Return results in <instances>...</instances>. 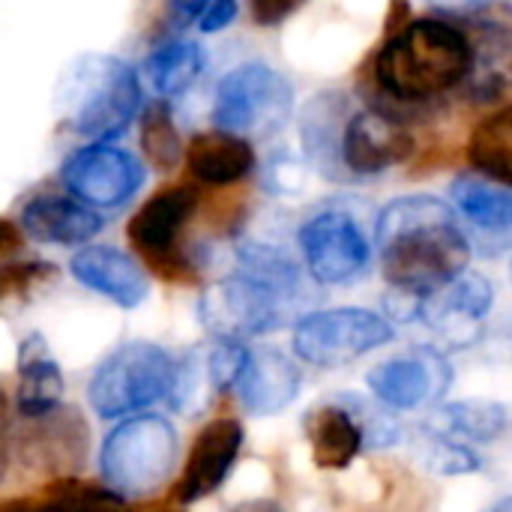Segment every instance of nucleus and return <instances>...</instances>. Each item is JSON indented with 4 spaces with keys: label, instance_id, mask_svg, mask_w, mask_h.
<instances>
[{
    "label": "nucleus",
    "instance_id": "obj_1",
    "mask_svg": "<svg viewBox=\"0 0 512 512\" xmlns=\"http://www.w3.org/2000/svg\"><path fill=\"white\" fill-rule=\"evenodd\" d=\"M381 270L393 291L429 297L471 261V237L453 207L435 195H402L390 201L375 228Z\"/></svg>",
    "mask_w": 512,
    "mask_h": 512
},
{
    "label": "nucleus",
    "instance_id": "obj_2",
    "mask_svg": "<svg viewBox=\"0 0 512 512\" xmlns=\"http://www.w3.org/2000/svg\"><path fill=\"white\" fill-rule=\"evenodd\" d=\"M303 303V270L279 246L246 240L237 270L201 294L198 315L216 339L246 342L288 327Z\"/></svg>",
    "mask_w": 512,
    "mask_h": 512
},
{
    "label": "nucleus",
    "instance_id": "obj_3",
    "mask_svg": "<svg viewBox=\"0 0 512 512\" xmlns=\"http://www.w3.org/2000/svg\"><path fill=\"white\" fill-rule=\"evenodd\" d=\"M477 66V48L450 21L414 18L399 27L375 57L378 84L402 99L423 102L456 90Z\"/></svg>",
    "mask_w": 512,
    "mask_h": 512
},
{
    "label": "nucleus",
    "instance_id": "obj_4",
    "mask_svg": "<svg viewBox=\"0 0 512 512\" xmlns=\"http://www.w3.org/2000/svg\"><path fill=\"white\" fill-rule=\"evenodd\" d=\"M177 465V432L162 417H132L102 444L99 471L105 489L123 501L153 495Z\"/></svg>",
    "mask_w": 512,
    "mask_h": 512
},
{
    "label": "nucleus",
    "instance_id": "obj_5",
    "mask_svg": "<svg viewBox=\"0 0 512 512\" xmlns=\"http://www.w3.org/2000/svg\"><path fill=\"white\" fill-rule=\"evenodd\" d=\"M177 360L153 342H126L111 351L87 384V399L102 420H117L168 402Z\"/></svg>",
    "mask_w": 512,
    "mask_h": 512
},
{
    "label": "nucleus",
    "instance_id": "obj_6",
    "mask_svg": "<svg viewBox=\"0 0 512 512\" xmlns=\"http://www.w3.org/2000/svg\"><path fill=\"white\" fill-rule=\"evenodd\" d=\"M75 81L78 99L69 114V126L93 144H111L120 138L141 111L144 99L135 69L120 57L90 54L81 60Z\"/></svg>",
    "mask_w": 512,
    "mask_h": 512
},
{
    "label": "nucleus",
    "instance_id": "obj_7",
    "mask_svg": "<svg viewBox=\"0 0 512 512\" xmlns=\"http://www.w3.org/2000/svg\"><path fill=\"white\" fill-rule=\"evenodd\" d=\"M294 111L291 81L267 63L234 66L216 87L213 123L240 138H267L279 132Z\"/></svg>",
    "mask_w": 512,
    "mask_h": 512
},
{
    "label": "nucleus",
    "instance_id": "obj_8",
    "mask_svg": "<svg viewBox=\"0 0 512 512\" xmlns=\"http://www.w3.org/2000/svg\"><path fill=\"white\" fill-rule=\"evenodd\" d=\"M393 336V321L378 312L360 306L321 309L297 318L294 354L309 366L339 369L387 345Z\"/></svg>",
    "mask_w": 512,
    "mask_h": 512
},
{
    "label": "nucleus",
    "instance_id": "obj_9",
    "mask_svg": "<svg viewBox=\"0 0 512 512\" xmlns=\"http://www.w3.org/2000/svg\"><path fill=\"white\" fill-rule=\"evenodd\" d=\"M195 210L198 192H192L189 186H165L150 195L126 225V237L132 240V246L165 282H195V267L180 252L183 228L192 222Z\"/></svg>",
    "mask_w": 512,
    "mask_h": 512
},
{
    "label": "nucleus",
    "instance_id": "obj_10",
    "mask_svg": "<svg viewBox=\"0 0 512 512\" xmlns=\"http://www.w3.org/2000/svg\"><path fill=\"white\" fill-rule=\"evenodd\" d=\"M303 264L318 285H354L372 267V243L345 210L312 213L297 234Z\"/></svg>",
    "mask_w": 512,
    "mask_h": 512
},
{
    "label": "nucleus",
    "instance_id": "obj_11",
    "mask_svg": "<svg viewBox=\"0 0 512 512\" xmlns=\"http://www.w3.org/2000/svg\"><path fill=\"white\" fill-rule=\"evenodd\" d=\"M147 168L144 162L114 144H87L66 156L60 168V180L72 198L93 210H117L123 207L141 186Z\"/></svg>",
    "mask_w": 512,
    "mask_h": 512
},
{
    "label": "nucleus",
    "instance_id": "obj_12",
    "mask_svg": "<svg viewBox=\"0 0 512 512\" xmlns=\"http://www.w3.org/2000/svg\"><path fill=\"white\" fill-rule=\"evenodd\" d=\"M453 381V369L441 348H411L405 354H396L384 363H378L366 384L375 393V402H381L390 411H417L429 402L441 399Z\"/></svg>",
    "mask_w": 512,
    "mask_h": 512
},
{
    "label": "nucleus",
    "instance_id": "obj_13",
    "mask_svg": "<svg viewBox=\"0 0 512 512\" xmlns=\"http://www.w3.org/2000/svg\"><path fill=\"white\" fill-rule=\"evenodd\" d=\"M495 306V285L480 273H459L453 282L420 300L417 318L450 348H468L483 336V321Z\"/></svg>",
    "mask_w": 512,
    "mask_h": 512
},
{
    "label": "nucleus",
    "instance_id": "obj_14",
    "mask_svg": "<svg viewBox=\"0 0 512 512\" xmlns=\"http://www.w3.org/2000/svg\"><path fill=\"white\" fill-rule=\"evenodd\" d=\"M243 450V426L237 417L222 414L201 426V432L192 441V450L186 456L183 474L174 483L171 501L177 504H195L210 498L225 486V480L234 471V462Z\"/></svg>",
    "mask_w": 512,
    "mask_h": 512
},
{
    "label": "nucleus",
    "instance_id": "obj_15",
    "mask_svg": "<svg viewBox=\"0 0 512 512\" xmlns=\"http://www.w3.org/2000/svg\"><path fill=\"white\" fill-rule=\"evenodd\" d=\"M90 429L75 408L57 405L42 417H30L18 435L21 465L39 474H69L87 459Z\"/></svg>",
    "mask_w": 512,
    "mask_h": 512
},
{
    "label": "nucleus",
    "instance_id": "obj_16",
    "mask_svg": "<svg viewBox=\"0 0 512 512\" xmlns=\"http://www.w3.org/2000/svg\"><path fill=\"white\" fill-rule=\"evenodd\" d=\"M414 135L396 117L363 108L342 126L339 159L354 177H372L393 165H402L414 153Z\"/></svg>",
    "mask_w": 512,
    "mask_h": 512
},
{
    "label": "nucleus",
    "instance_id": "obj_17",
    "mask_svg": "<svg viewBox=\"0 0 512 512\" xmlns=\"http://www.w3.org/2000/svg\"><path fill=\"white\" fill-rule=\"evenodd\" d=\"M69 270L84 288L120 309H138L150 294V279L141 264L117 246H84L72 255Z\"/></svg>",
    "mask_w": 512,
    "mask_h": 512
},
{
    "label": "nucleus",
    "instance_id": "obj_18",
    "mask_svg": "<svg viewBox=\"0 0 512 512\" xmlns=\"http://www.w3.org/2000/svg\"><path fill=\"white\" fill-rule=\"evenodd\" d=\"M300 387H303V375H300L297 363L276 348L249 351L246 366L234 384L243 408L252 417L282 414L297 399Z\"/></svg>",
    "mask_w": 512,
    "mask_h": 512
},
{
    "label": "nucleus",
    "instance_id": "obj_19",
    "mask_svg": "<svg viewBox=\"0 0 512 512\" xmlns=\"http://www.w3.org/2000/svg\"><path fill=\"white\" fill-rule=\"evenodd\" d=\"M105 219L78 198L42 192L21 207V231L39 243L81 246L102 231Z\"/></svg>",
    "mask_w": 512,
    "mask_h": 512
},
{
    "label": "nucleus",
    "instance_id": "obj_20",
    "mask_svg": "<svg viewBox=\"0 0 512 512\" xmlns=\"http://www.w3.org/2000/svg\"><path fill=\"white\" fill-rule=\"evenodd\" d=\"M303 435L312 450V462L321 471H345L363 444V429L342 399L321 402L303 414Z\"/></svg>",
    "mask_w": 512,
    "mask_h": 512
},
{
    "label": "nucleus",
    "instance_id": "obj_21",
    "mask_svg": "<svg viewBox=\"0 0 512 512\" xmlns=\"http://www.w3.org/2000/svg\"><path fill=\"white\" fill-rule=\"evenodd\" d=\"M63 402V372L42 333H30L18 345L15 405L24 420L42 417Z\"/></svg>",
    "mask_w": 512,
    "mask_h": 512
},
{
    "label": "nucleus",
    "instance_id": "obj_22",
    "mask_svg": "<svg viewBox=\"0 0 512 512\" xmlns=\"http://www.w3.org/2000/svg\"><path fill=\"white\" fill-rule=\"evenodd\" d=\"M186 165L195 180L207 186H231L255 171V147L249 138L225 129L201 132L186 147Z\"/></svg>",
    "mask_w": 512,
    "mask_h": 512
},
{
    "label": "nucleus",
    "instance_id": "obj_23",
    "mask_svg": "<svg viewBox=\"0 0 512 512\" xmlns=\"http://www.w3.org/2000/svg\"><path fill=\"white\" fill-rule=\"evenodd\" d=\"M450 207L474 231L492 234L498 246H507L512 228V195L507 186L492 183L489 177L462 174L450 186Z\"/></svg>",
    "mask_w": 512,
    "mask_h": 512
},
{
    "label": "nucleus",
    "instance_id": "obj_24",
    "mask_svg": "<svg viewBox=\"0 0 512 512\" xmlns=\"http://www.w3.org/2000/svg\"><path fill=\"white\" fill-rule=\"evenodd\" d=\"M0 512H129V504L105 486L57 477L39 492L3 501Z\"/></svg>",
    "mask_w": 512,
    "mask_h": 512
},
{
    "label": "nucleus",
    "instance_id": "obj_25",
    "mask_svg": "<svg viewBox=\"0 0 512 512\" xmlns=\"http://www.w3.org/2000/svg\"><path fill=\"white\" fill-rule=\"evenodd\" d=\"M507 408L501 402L486 399H468V402H450L441 405L432 414V423L426 429L450 438V441H477L492 444L507 432Z\"/></svg>",
    "mask_w": 512,
    "mask_h": 512
},
{
    "label": "nucleus",
    "instance_id": "obj_26",
    "mask_svg": "<svg viewBox=\"0 0 512 512\" xmlns=\"http://www.w3.org/2000/svg\"><path fill=\"white\" fill-rule=\"evenodd\" d=\"M144 69L159 99L183 96L204 72V48L192 39H171L153 48Z\"/></svg>",
    "mask_w": 512,
    "mask_h": 512
},
{
    "label": "nucleus",
    "instance_id": "obj_27",
    "mask_svg": "<svg viewBox=\"0 0 512 512\" xmlns=\"http://www.w3.org/2000/svg\"><path fill=\"white\" fill-rule=\"evenodd\" d=\"M471 165L483 171L489 180L510 186L512 180V111L504 108L489 114L471 135L468 147Z\"/></svg>",
    "mask_w": 512,
    "mask_h": 512
},
{
    "label": "nucleus",
    "instance_id": "obj_28",
    "mask_svg": "<svg viewBox=\"0 0 512 512\" xmlns=\"http://www.w3.org/2000/svg\"><path fill=\"white\" fill-rule=\"evenodd\" d=\"M141 144L156 171H174L183 153L168 99H156L141 114Z\"/></svg>",
    "mask_w": 512,
    "mask_h": 512
},
{
    "label": "nucleus",
    "instance_id": "obj_29",
    "mask_svg": "<svg viewBox=\"0 0 512 512\" xmlns=\"http://www.w3.org/2000/svg\"><path fill=\"white\" fill-rule=\"evenodd\" d=\"M51 261H3L0 264V315L24 309L42 288L57 279Z\"/></svg>",
    "mask_w": 512,
    "mask_h": 512
},
{
    "label": "nucleus",
    "instance_id": "obj_30",
    "mask_svg": "<svg viewBox=\"0 0 512 512\" xmlns=\"http://www.w3.org/2000/svg\"><path fill=\"white\" fill-rule=\"evenodd\" d=\"M423 465L441 477H462V474H474L480 471V459L474 456V450L468 444L450 441L432 429H423V453H420Z\"/></svg>",
    "mask_w": 512,
    "mask_h": 512
},
{
    "label": "nucleus",
    "instance_id": "obj_31",
    "mask_svg": "<svg viewBox=\"0 0 512 512\" xmlns=\"http://www.w3.org/2000/svg\"><path fill=\"white\" fill-rule=\"evenodd\" d=\"M342 402L348 405V411L360 423L366 447H393V444L402 441V429H399L393 411L384 408L381 402H366L357 393H345Z\"/></svg>",
    "mask_w": 512,
    "mask_h": 512
},
{
    "label": "nucleus",
    "instance_id": "obj_32",
    "mask_svg": "<svg viewBox=\"0 0 512 512\" xmlns=\"http://www.w3.org/2000/svg\"><path fill=\"white\" fill-rule=\"evenodd\" d=\"M246 357H249V348L246 342H237V339H216L213 351L204 357V369H207V381H210V390L213 393H228L234 390L243 366H246Z\"/></svg>",
    "mask_w": 512,
    "mask_h": 512
},
{
    "label": "nucleus",
    "instance_id": "obj_33",
    "mask_svg": "<svg viewBox=\"0 0 512 512\" xmlns=\"http://www.w3.org/2000/svg\"><path fill=\"white\" fill-rule=\"evenodd\" d=\"M237 12H240L237 0H207L201 6V12L195 15V24H198L201 33H219V30L234 24Z\"/></svg>",
    "mask_w": 512,
    "mask_h": 512
},
{
    "label": "nucleus",
    "instance_id": "obj_34",
    "mask_svg": "<svg viewBox=\"0 0 512 512\" xmlns=\"http://www.w3.org/2000/svg\"><path fill=\"white\" fill-rule=\"evenodd\" d=\"M300 6H303V0H252V18L261 27H273V24L285 21Z\"/></svg>",
    "mask_w": 512,
    "mask_h": 512
},
{
    "label": "nucleus",
    "instance_id": "obj_35",
    "mask_svg": "<svg viewBox=\"0 0 512 512\" xmlns=\"http://www.w3.org/2000/svg\"><path fill=\"white\" fill-rule=\"evenodd\" d=\"M438 9H450L459 15H486L495 9H510V0H432Z\"/></svg>",
    "mask_w": 512,
    "mask_h": 512
},
{
    "label": "nucleus",
    "instance_id": "obj_36",
    "mask_svg": "<svg viewBox=\"0 0 512 512\" xmlns=\"http://www.w3.org/2000/svg\"><path fill=\"white\" fill-rule=\"evenodd\" d=\"M9 399L6 393L0 390V480L6 477V468H9Z\"/></svg>",
    "mask_w": 512,
    "mask_h": 512
},
{
    "label": "nucleus",
    "instance_id": "obj_37",
    "mask_svg": "<svg viewBox=\"0 0 512 512\" xmlns=\"http://www.w3.org/2000/svg\"><path fill=\"white\" fill-rule=\"evenodd\" d=\"M21 228L15 225V222H9V219H3L0 216V258H9V255H15L18 249H21Z\"/></svg>",
    "mask_w": 512,
    "mask_h": 512
},
{
    "label": "nucleus",
    "instance_id": "obj_38",
    "mask_svg": "<svg viewBox=\"0 0 512 512\" xmlns=\"http://www.w3.org/2000/svg\"><path fill=\"white\" fill-rule=\"evenodd\" d=\"M228 512H285L273 498H252V501H243L237 507H231Z\"/></svg>",
    "mask_w": 512,
    "mask_h": 512
},
{
    "label": "nucleus",
    "instance_id": "obj_39",
    "mask_svg": "<svg viewBox=\"0 0 512 512\" xmlns=\"http://www.w3.org/2000/svg\"><path fill=\"white\" fill-rule=\"evenodd\" d=\"M486 512H512V501L510 498H501L492 510H486Z\"/></svg>",
    "mask_w": 512,
    "mask_h": 512
}]
</instances>
